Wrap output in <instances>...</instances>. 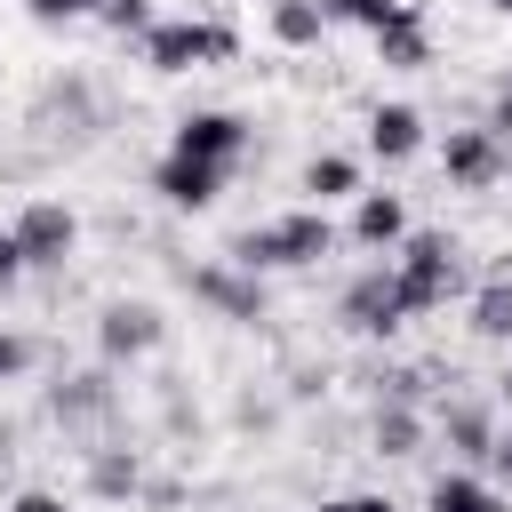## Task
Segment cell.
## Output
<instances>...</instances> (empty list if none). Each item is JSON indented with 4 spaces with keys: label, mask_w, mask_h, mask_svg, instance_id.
<instances>
[{
    "label": "cell",
    "mask_w": 512,
    "mask_h": 512,
    "mask_svg": "<svg viewBox=\"0 0 512 512\" xmlns=\"http://www.w3.org/2000/svg\"><path fill=\"white\" fill-rule=\"evenodd\" d=\"M328 248H336L328 208H296V216H280V224L240 232V240H232V264H240V272H272V264H320Z\"/></svg>",
    "instance_id": "1"
},
{
    "label": "cell",
    "mask_w": 512,
    "mask_h": 512,
    "mask_svg": "<svg viewBox=\"0 0 512 512\" xmlns=\"http://www.w3.org/2000/svg\"><path fill=\"white\" fill-rule=\"evenodd\" d=\"M240 56V32L232 24H208V16H168L144 32V64L152 72H192V64H224Z\"/></svg>",
    "instance_id": "2"
},
{
    "label": "cell",
    "mask_w": 512,
    "mask_h": 512,
    "mask_svg": "<svg viewBox=\"0 0 512 512\" xmlns=\"http://www.w3.org/2000/svg\"><path fill=\"white\" fill-rule=\"evenodd\" d=\"M400 304L408 312H432V304H448V288H456V248H448V232H408V248H400Z\"/></svg>",
    "instance_id": "3"
},
{
    "label": "cell",
    "mask_w": 512,
    "mask_h": 512,
    "mask_svg": "<svg viewBox=\"0 0 512 512\" xmlns=\"http://www.w3.org/2000/svg\"><path fill=\"white\" fill-rule=\"evenodd\" d=\"M8 232H16V248H24L32 272H56V264L80 248V216H72L64 200H24V216H16Z\"/></svg>",
    "instance_id": "4"
},
{
    "label": "cell",
    "mask_w": 512,
    "mask_h": 512,
    "mask_svg": "<svg viewBox=\"0 0 512 512\" xmlns=\"http://www.w3.org/2000/svg\"><path fill=\"white\" fill-rule=\"evenodd\" d=\"M440 168H448V184H456V192H488V184L512 168V152H504V136H496V128H448Z\"/></svg>",
    "instance_id": "5"
},
{
    "label": "cell",
    "mask_w": 512,
    "mask_h": 512,
    "mask_svg": "<svg viewBox=\"0 0 512 512\" xmlns=\"http://www.w3.org/2000/svg\"><path fill=\"white\" fill-rule=\"evenodd\" d=\"M400 320H408V304H400V272H392V264H376V272H360V280L344 288V328L392 336Z\"/></svg>",
    "instance_id": "6"
},
{
    "label": "cell",
    "mask_w": 512,
    "mask_h": 512,
    "mask_svg": "<svg viewBox=\"0 0 512 512\" xmlns=\"http://www.w3.org/2000/svg\"><path fill=\"white\" fill-rule=\"evenodd\" d=\"M168 152H192V160H216V168H232V160L248 152V120H240V112H184Z\"/></svg>",
    "instance_id": "7"
},
{
    "label": "cell",
    "mask_w": 512,
    "mask_h": 512,
    "mask_svg": "<svg viewBox=\"0 0 512 512\" xmlns=\"http://www.w3.org/2000/svg\"><path fill=\"white\" fill-rule=\"evenodd\" d=\"M224 176H232V168H216V160H192V152H168V160L152 168V192H160L168 208H208V200L224 192Z\"/></svg>",
    "instance_id": "8"
},
{
    "label": "cell",
    "mask_w": 512,
    "mask_h": 512,
    "mask_svg": "<svg viewBox=\"0 0 512 512\" xmlns=\"http://www.w3.org/2000/svg\"><path fill=\"white\" fill-rule=\"evenodd\" d=\"M96 344H104V360H136V352H152V344H160V312H152V304L112 296V304H104V320H96Z\"/></svg>",
    "instance_id": "9"
},
{
    "label": "cell",
    "mask_w": 512,
    "mask_h": 512,
    "mask_svg": "<svg viewBox=\"0 0 512 512\" xmlns=\"http://www.w3.org/2000/svg\"><path fill=\"white\" fill-rule=\"evenodd\" d=\"M352 240H360V248H400V240H408V208H400V192H360V208H352Z\"/></svg>",
    "instance_id": "10"
},
{
    "label": "cell",
    "mask_w": 512,
    "mask_h": 512,
    "mask_svg": "<svg viewBox=\"0 0 512 512\" xmlns=\"http://www.w3.org/2000/svg\"><path fill=\"white\" fill-rule=\"evenodd\" d=\"M424 144V112L416 104H376V120H368V152L376 160H408Z\"/></svg>",
    "instance_id": "11"
},
{
    "label": "cell",
    "mask_w": 512,
    "mask_h": 512,
    "mask_svg": "<svg viewBox=\"0 0 512 512\" xmlns=\"http://www.w3.org/2000/svg\"><path fill=\"white\" fill-rule=\"evenodd\" d=\"M192 288L216 304V312H232V320H264V288H256V272H192Z\"/></svg>",
    "instance_id": "12"
},
{
    "label": "cell",
    "mask_w": 512,
    "mask_h": 512,
    "mask_svg": "<svg viewBox=\"0 0 512 512\" xmlns=\"http://www.w3.org/2000/svg\"><path fill=\"white\" fill-rule=\"evenodd\" d=\"M376 56H384L392 72H424V64H432V40H424V16L408 8V16L392 24V32H376Z\"/></svg>",
    "instance_id": "13"
},
{
    "label": "cell",
    "mask_w": 512,
    "mask_h": 512,
    "mask_svg": "<svg viewBox=\"0 0 512 512\" xmlns=\"http://www.w3.org/2000/svg\"><path fill=\"white\" fill-rule=\"evenodd\" d=\"M320 32H328L320 0H272V40L280 48H320Z\"/></svg>",
    "instance_id": "14"
},
{
    "label": "cell",
    "mask_w": 512,
    "mask_h": 512,
    "mask_svg": "<svg viewBox=\"0 0 512 512\" xmlns=\"http://www.w3.org/2000/svg\"><path fill=\"white\" fill-rule=\"evenodd\" d=\"M304 192H312V208H328V200L360 192V160H352V152H320V160L304 168Z\"/></svg>",
    "instance_id": "15"
},
{
    "label": "cell",
    "mask_w": 512,
    "mask_h": 512,
    "mask_svg": "<svg viewBox=\"0 0 512 512\" xmlns=\"http://www.w3.org/2000/svg\"><path fill=\"white\" fill-rule=\"evenodd\" d=\"M472 336H496V344H512V272H496V280L472 296Z\"/></svg>",
    "instance_id": "16"
},
{
    "label": "cell",
    "mask_w": 512,
    "mask_h": 512,
    "mask_svg": "<svg viewBox=\"0 0 512 512\" xmlns=\"http://www.w3.org/2000/svg\"><path fill=\"white\" fill-rule=\"evenodd\" d=\"M432 512H504V504H496L488 480H472V472H440V480H432Z\"/></svg>",
    "instance_id": "17"
},
{
    "label": "cell",
    "mask_w": 512,
    "mask_h": 512,
    "mask_svg": "<svg viewBox=\"0 0 512 512\" xmlns=\"http://www.w3.org/2000/svg\"><path fill=\"white\" fill-rule=\"evenodd\" d=\"M416 440H424V424H416V408H408V400L376 408V456H416Z\"/></svg>",
    "instance_id": "18"
},
{
    "label": "cell",
    "mask_w": 512,
    "mask_h": 512,
    "mask_svg": "<svg viewBox=\"0 0 512 512\" xmlns=\"http://www.w3.org/2000/svg\"><path fill=\"white\" fill-rule=\"evenodd\" d=\"M440 424H448V440H456L464 456H496V432H488V408H440Z\"/></svg>",
    "instance_id": "19"
},
{
    "label": "cell",
    "mask_w": 512,
    "mask_h": 512,
    "mask_svg": "<svg viewBox=\"0 0 512 512\" xmlns=\"http://www.w3.org/2000/svg\"><path fill=\"white\" fill-rule=\"evenodd\" d=\"M328 16H352V24H368V32H392L400 16H408V0H320Z\"/></svg>",
    "instance_id": "20"
},
{
    "label": "cell",
    "mask_w": 512,
    "mask_h": 512,
    "mask_svg": "<svg viewBox=\"0 0 512 512\" xmlns=\"http://www.w3.org/2000/svg\"><path fill=\"white\" fill-rule=\"evenodd\" d=\"M104 400H112L104 376H72V392H56V416H96Z\"/></svg>",
    "instance_id": "21"
},
{
    "label": "cell",
    "mask_w": 512,
    "mask_h": 512,
    "mask_svg": "<svg viewBox=\"0 0 512 512\" xmlns=\"http://www.w3.org/2000/svg\"><path fill=\"white\" fill-rule=\"evenodd\" d=\"M88 480H96V496H128L136 488V456H96Z\"/></svg>",
    "instance_id": "22"
},
{
    "label": "cell",
    "mask_w": 512,
    "mask_h": 512,
    "mask_svg": "<svg viewBox=\"0 0 512 512\" xmlns=\"http://www.w3.org/2000/svg\"><path fill=\"white\" fill-rule=\"evenodd\" d=\"M96 16H104L112 32H152V8H144V0H104Z\"/></svg>",
    "instance_id": "23"
},
{
    "label": "cell",
    "mask_w": 512,
    "mask_h": 512,
    "mask_svg": "<svg viewBox=\"0 0 512 512\" xmlns=\"http://www.w3.org/2000/svg\"><path fill=\"white\" fill-rule=\"evenodd\" d=\"M24 368H32V344L0 328V384H8V376H24Z\"/></svg>",
    "instance_id": "24"
},
{
    "label": "cell",
    "mask_w": 512,
    "mask_h": 512,
    "mask_svg": "<svg viewBox=\"0 0 512 512\" xmlns=\"http://www.w3.org/2000/svg\"><path fill=\"white\" fill-rule=\"evenodd\" d=\"M96 8H104V0H32V16H40V24H64V16H96Z\"/></svg>",
    "instance_id": "25"
},
{
    "label": "cell",
    "mask_w": 512,
    "mask_h": 512,
    "mask_svg": "<svg viewBox=\"0 0 512 512\" xmlns=\"http://www.w3.org/2000/svg\"><path fill=\"white\" fill-rule=\"evenodd\" d=\"M16 272H32V264H24V248H16V232H0V296L16 288Z\"/></svg>",
    "instance_id": "26"
},
{
    "label": "cell",
    "mask_w": 512,
    "mask_h": 512,
    "mask_svg": "<svg viewBox=\"0 0 512 512\" xmlns=\"http://www.w3.org/2000/svg\"><path fill=\"white\" fill-rule=\"evenodd\" d=\"M8 512H64V496H48V488H24Z\"/></svg>",
    "instance_id": "27"
},
{
    "label": "cell",
    "mask_w": 512,
    "mask_h": 512,
    "mask_svg": "<svg viewBox=\"0 0 512 512\" xmlns=\"http://www.w3.org/2000/svg\"><path fill=\"white\" fill-rule=\"evenodd\" d=\"M312 512H392L384 496H336V504H312Z\"/></svg>",
    "instance_id": "28"
},
{
    "label": "cell",
    "mask_w": 512,
    "mask_h": 512,
    "mask_svg": "<svg viewBox=\"0 0 512 512\" xmlns=\"http://www.w3.org/2000/svg\"><path fill=\"white\" fill-rule=\"evenodd\" d=\"M480 128H496V136H512V88H504V96H496V112H488V120H480Z\"/></svg>",
    "instance_id": "29"
},
{
    "label": "cell",
    "mask_w": 512,
    "mask_h": 512,
    "mask_svg": "<svg viewBox=\"0 0 512 512\" xmlns=\"http://www.w3.org/2000/svg\"><path fill=\"white\" fill-rule=\"evenodd\" d=\"M496 480L512 488V440H496Z\"/></svg>",
    "instance_id": "30"
},
{
    "label": "cell",
    "mask_w": 512,
    "mask_h": 512,
    "mask_svg": "<svg viewBox=\"0 0 512 512\" xmlns=\"http://www.w3.org/2000/svg\"><path fill=\"white\" fill-rule=\"evenodd\" d=\"M496 392H504V400H512V360H504V376H496Z\"/></svg>",
    "instance_id": "31"
},
{
    "label": "cell",
    "mask_w": 512,
    "mask_h": 512,
    "mask_svg": "<svg viewBox=\"0 0 512 512\" xmlns=\"http://www.w3.org/2000/svg\"><path fill=\"white\" fill-rule=\"evenodd\" d=\"M8 440H16V432H8V424H0V456H8Z\"/></svg>",
    "instance_id": "32"
},
{
    "label": "cell",
    "mask_w": 512,
    "mask_h": 512,
    "mask_svg": "<svg viewBox=\"0 0 512 512\" xmlns=\"http://www.w3.org/2000/svg\"><path fill=\"white\" fill-rule=\"evenodd\" d=\"M488 8H496V16H512V0H488Z\"/></svg>",
    "instance_id": "33"
}]
</instances>
